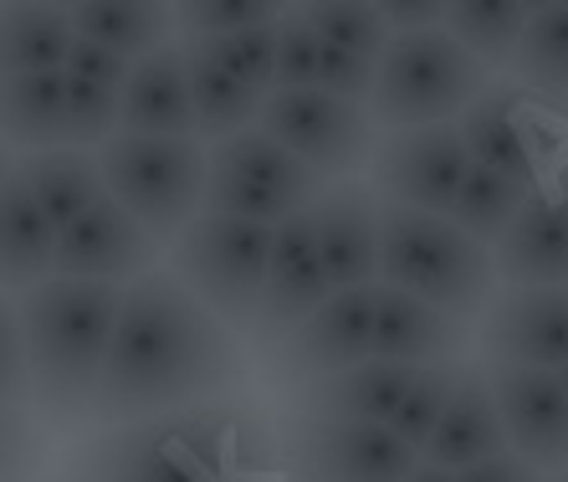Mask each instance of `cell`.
I'll list each match as a JSON object with an SVG mask.
<instances>
[{"label": "cell", "instance_id": "ee69618b", "mask_svg": "<svg viewBox=\"0 0 568 482\" xmlns=\"http://www.w3.org/2000/svg\"><path fill=\"white\" fill-rule=\"evenodd\" d=\"M405 482H450V472H440V468H425V462H420V468H415Z\"/></svg>", "mask_w": 568, "mask_h": 482}, {"label": "cell", "instance_id": "bcb514c9", "mask_svg": "<svg viewBox=\"0 0 568 482\" xmlns=\"http://www.w3.org/2000/svg\"><path fill=\"white\" fill-rule=\"evenodd\" d=\"M558 390H564V395H568V364H564V370H558Z\"/></svg>", "mask_w": 568, "mask_h": 482}, {"label": "cell", "instance_id": "8992f818", "mask_svg": "<svg viewBox=\"0 0 568 482\" xmlns=\"http://www.w3.org/2000/svg\"><path fill=\"white\" fill-rule=\"evenodd\" d=\"M266 257H272V227L195 215L170 241V278L221 323L225 334L231 329L252 334L266 282Z\"/></svg>", "mask_w": 568, "mask_h": 482}, {"label": "cell", "instance_id": "4dcf8cb0", "mask_svg": "<svg viewBox=\"0 0 568 482\" xmlns=\"http://www.w3.org/2000/svg\"><path fill=\"white\" fill-rule=\"evenodd\" d=\"M523 27H528V6H513V0H456V6H446V21H440V31L487 72L513 68Z\"/></svg>", "mask_w": 568, "mask_h": 482}, {"label": "cell", "instance_id": "7dc6e473", "mask_svg": "<svg viewBox=\"0 0 568 482\" xmlns=\"http://www.w3.org/2000/svg\"><path fill=\"white\" fill-rule=\"evenodd\" d=\"M558 482H568V472H564V478H558Z\"/></svg>", "mask_w": 568, "mask_h": 482}, {"label": "cell", "instance_id": "ba28073f", "mask_svg": "<svg viewBox=\"0 0 568 482\" xmlns=\"http://www.w3.org/2000/svg\"><path fill=\"white\" fill-rule=\"evenodd\" d=\"M256 134H266L317 180H358L374 160L379 129L358 103L303 88V93H266L256 113Z\"/></svg>", "mask_w": 568, "mask_h": 482}, {"label": "cell", "instance_id": "d6a6232c", "mask_svg": "<svg viewBox=\"0 0 568 482\" xmlns=\"http://www.w3.org/2000/svg\"><path fill=\"white\" fill-rule=\"evenodd\" d=\"M323 47H338V52H354L364 62H379V52L389 47V31H384L379 11L374 6H297Z\"/></svg>", "mask_w": 568, "mask_h": 482}, {"label": "cell", "instance_id": "e0dca14e", "mask_svg": "<svg viewBox=\"0 0 568 482\" xmlns=\"http://www.w3.org/2000/svg\"><path fill=\"white\" fill-rule=\"evenodd\" d=\"M313 211V205H307ZM297 211L282 227H272V257H266V282H262V303H256L252 339L256 344H277L287 339L307 313L333 293L317 262V241H313V215Z\"/></svg>", "mask_w": 568, "mask_h": 482}, {"label": "cell", "instance_id": "d590c367", "mask_svg": "<svg viewBox=\"0 0 568 482\" xmlns=\"http://www.w3.org/2000/svg\"><path fill=\"white\" fill-rule=\"evenodd\" d=\"M277 62H272V93H303V88H317V52H323V41L307 31L303 11L292 6V11L277 16Z\"/></svg>", "mask_w": 568, "mask_h": 482}, {"label": "cell", "instance_id": "7a4b0ae2", "mask_svg": "<svg viewBox=\"0 0 568 482\" xmlns=\"http://www.w3.org/2000/svg\"><path fill=\"white\" fill-rule=\"evenodd\" d=\"M119 298L123 288H113V282L41 278L16 303L31 401L52 421H88L93 415L98 370H103L108 339H113Z\"/></svg>", "mask_w": 568, "mask_h": 482}, {"label": "cell", "instance_id": "277c9868", "mask_svg": "<svg viewBox=\"0 0 568 482\" xmlns=\"http://www.w3.org/2000/svg\"><path fill=\"white\" fill-rule=\"evenodd\" d=\"M487 82L491 72L471 62L440 27L410 31V37H389V47L379 52L364 113L374 129H389V134L436 129V123L462 119Z\"/></svg>", "mask_w": 568, "mask_h": 482}, {"label": "cell", "instance_id": "b9f144b4", "mask_svg": "<svg viewBox=\"0 0 568 482\" xmlns=\"http://www.w3.org/2000/svg\"><path fill=\"white\" fill-rule=\"evenodd\" d=\"M384 21V31L389 37H410V31H436L440 21H446V6H430V0H384V6H374Z\"/></svg>", "mask_w": 568, "mask_h": 482}, {"label": "cell", "instance_id": "2e32d148", "mask_svg": "<svg viewBox=\"0 0 568 482\" xmlns=\"http://www.w3.org/2000/svg\"><path fill=\"white\" fill-rule=\"evenodd\" d=\"M487 360L558 375L568 364V288H507L481 313Z\"/></svg>", "mask_w": 568, "mask_h": 482}, {"label": "cell", "instance_id": "836d02e7", "mask_svg": "<svg viewBox=\"0 0 568 482\" xmlns=\"http://www.w3.org/2000/svg\"><path fill=\"white\" fill-rule=\"evenodd\" d=\"M456 364H462V360H456ZM456 364H425V370H415L410 390L399 395L395 415H389V431H395V436L410 446L415 456H420L425 436L436 431L440 411H446V395H450V380H456Z\"/></svg>", "mask_w": 568, "mask_h": 482}, {"label": "cell", "instance_id": "f6af8a7d", "mask_svg": "<svg viewBox=\"0 0 568 482\" xmlns=\"http://www.w3.org/2000/svg\"><path fill=\"white\" fill-rule=\"evenodd\" d=\"M6 174H11V154H6V149H0V180H6Z\"/></svg>", "mask_w": 568, "mask_h": 482}, {"label": "cell", "instance_id": "7c38bea8", "mask_svg": "<svg viewBox=\"0 0 568 482\" xmlns=\"http://www.w3.org/2000/svg\"><path fill=\"white\" fill-rule=\"evenodd\" d=\"M491 405L503 421L507 452L528 462L532 472H568V395L558 390V375L528 370V364L487 360Z\"/></svg>", "mask_w": 568, "mask_h": 482}, {"label": "cell", "instance_id": "ac0fdd59", "mask_svg": "<svg viewBox=\"0 0 568 482\" xmlns=\"http://www.w3.org/2000/svg\"><path fill=\"white\" fill-rule=\"evenodd\" d=\"M313 241L317 262L333 293L348 288H374L379 268V201L364 180H333L313 201Z\"/></svg>", "mask_w": 568, "mask_h": 482}, {"label": "cell", "instance_id": "9a60e30c", "mask_svg": "<svg viewBox=\"0 0 568 482\" xmlns=\"http://www.w3.org/2000/svg\"><path fill=\"white\" fill-rule=\"evenodd\" d=\"M154 262H159V247L108 195H98L78 221H67L52 237V278L129 288L133 278L154 272Z\"/></svg>", "mask_w": 568, "mask_h": 482}, {"label": "cell", "instance_id": "4fadbf2b", "mask_svg": "<svg viewBox=\"0 0 568 482\" xmlns=\"http://www.w3.org/2000/svg\"><path fill=\"white\" fill-rule=\"evenodd\" d=\"M369 329H374V288H348L328 293L307 313L287 339L266 349V370L277 380H328L338 370L369 360Z\"/></svg>", "mask_w": 568, "mask_h": 482}, {"label": "cell", "instance_id": "d6986e66", "mask_svg": "<svg viewBox=\"0 0 568 482\" xmlns=\"http://www.w3.org/2000/svg\"><path fill=\"white\" fill-rule=\"evenodd\" d=\"M503 452H507V436H503V421H497V405H491L487 364L462 360L456 380H450L446 411H440L436 431L420 446V462L440 472H462L471 462H487V456H503Z\"/></svg>", "mask_w": 568, "mask_h": 482}, {"label": "cell", "instance_id": "4316f807", "mask_svg": "<svg viewBox=\"0 0 568 482\" xmlns=\"http://www.w3.org/2000/svg\"><path fill=\"white\" fill-rule=\"evenodd\" d=\"M16 174L27 180L31 201H37L41 221L52 231H62L67 221H78L88 205L103 195V180H98L93 154L82 149H47V154H21L11 160Z\"/></svg>", "mask_w": 568, "mask_h": 482}, {"label": "cell", "instance_id": "9c48e42d", "mask_svg": "<svg viewBox=\"0 0 568 482\" xmlns=\"http://www.w3.org/2000/svg\"><path fill=\"white\" fill-rule=\"evenodd\" d=\"M466 160L456 123H436V129H405V134H384L374 144L369 180L379 205H399V211L420 215H450L456 195L466 185Z\"/></svg>", "mask_w": 568, "mask_h": 482}, {"label": "cell", "instance_id": "60d3db41", "mask_svg": "<svg viewBox=\"0 0 568 482\" xmlns=\"http://www.w3.org/2000/svg\"><path fill=\"white\" fill-rule=\"evenodd\" d=\"M62 78H78V82H93V88H113L119 93L123 78H129V62H119V57L93 47V41L72 37V47L62 57Z\"/></svg>", "mask_w": 568, "mask_h": 482}, {"label": "cell", "instance_id": "7402d4cb", "mask_svg": "<svg viewBox=\"0 0 568 482\" xmlns=\"http://www.w3.org/2000/svg\"><path fill=\"white\" fill-rule=\"evenodd\" d=\"M410 364H384L364 360L354 370H338L328 380H307L297 390V411L323 415V421H364V426H389L399 395L410 390Z\"/></svg>", "mask_w": 568, "mask_h": 482}, {"label": "cell", "instance_id": "ffe728a7", "mask_svg": "<svg viewBox=\"0 0 568 482\" xmlns=\"http://www.w3.org/2000/svg\"><path fill=\"white\" fill-rule=\"evenodd\" d=\"M471 329L446 313L425 309L415 298L395 293V288H379L374 282V329H369V360L384 364H410V370H425V364H456L462 360Z\"/></svg>", "mask_w": 568, "mask_h": 482}, {"label": "cell", "instance_id": "52a82bcc", "mask_svg": "<svg viewBox=\"0 0 568 482\" xmlns=\"http://www.w3.org/2000/svg\"><path fill=\"white\" fill-rule=\"evenodd\" d=\"M323 195V180L277 149L266 134L246 129L236 139L205 149V195L200 215L221 221H252V227H282L287 215L307 211Z\"/></svg>", "mask_w": 568, "mask_h": 482}, {"label": "cell", "instance_id": "5b68a950", "mask_svg": "<svg viewBox=\"0 0 568 482\" xmlns=\"http://www.w3.org/2000/svg\"><path fill=\"white\" fill-rule=\"evenodd\" d=\"M93 164L103 195L154 247H170L200 215V195H205V144L200 139L113 134L93 149Z\"/></svg>", "mask_w": 568, "mask_h": 482}, {"label": "cell", "instance_id": "1f68e13d", "mask_svg": "<svg viewBox=\"0 0 568 482\" xmlns=\"http://www.w3.org/2000/svg\"><path fill=\"white\" fill-rule=\"evenodd\" d=\"M277 27V21H272ZM256 27V31H236V37H185L180 47L236 78L241 88H252L256 98L272 93V62H277V31Z\"/></svg>", "mask_w": 568, "mask_h": 482}, {"label": "cell", "instance_id": "44dd1931", "mask_svg": "<svg viewBox=\"0 0 568 482\" xmlns=\"http://www.w3.org/2000/svg\"><path fill=\"white\" fill-rule=\"evenodd\" d=\"M119 134L133 139H195L190 82L180 41L159 47L154 57L133 62L119 88Z\"/></svg>", "mask_w": 568, "mask_h": 482}, {"label": "cell", "instance_id": "30bf717a", "mask_svg": "<svg viewBox=\"0 0 568 482\" xmlns=\"http://www.w3.org/2000/svg\"><path fill=\"white\" fill-rule=\"evenodd\" d=\"M456 134H462L466 160L481 164V170L542 180L564 160V139L548 129L542 108L517 82H487L476 93V103L456 119Z\"/></svg>", "mask_w": 568, "mask_h": 482}, {"label": "cell", "instance_id": "cb8c5ba5", "mask_svg": "<svg viewBox=\"0 0 568 482\" xmlns=\"http://www.w3.org/2000/svg\"><path fill=\"white\" fill-rule=\"evenodd\" d=\"M67 27L72 37L93 41L119 62H144L159 47L174 41V11L170 6H119V0H88V6H67Z\"/></svg>", "mask_w": 568, "mask_h": 482}, {"label": "cell", "instance_id": "ab89813d", "mask_svg": "<svg viewBox=\"0 0 568 482\" xmlns=\"http://www.w3.org/2000/svg\"><path fill=\"white\" fill-rule=\"evenodd\" d=\"M31 468H37V431L27 411L0 405V482H27Z\"/></svg>", "mask_w": 568, "mask_h": 482}, {"label": "cell", "instance_id": "d4e9b609", "mask_svg": "<svg viewBox=\"0 0 568 482\" xmlns=\"http://www.w3.org/2000/svg\"><path fill=\"white\" fill-rule=\"evenodd\" d=\"M0 149H67L62 129V72H27V78H0Z\"/></svg>", "mask_w": 568, "mask_h": 482}, {"label": "cell", "instance_id": "603a6c76", "mask_svg": "<svg viewBox=\"0 0 568 482\" xmlns=\"http://www.w3.org/2000/svg\"><path fill=\"white\" fill-rule=\"evenodd\" d=\"M52 237L57 231L41 221L27 180L11 174L0 180V293H27L41 278H52Z\"/></svg>", "mask_w": 568, "mask_h": 482}, {"label": "cell", "instance_id": "6da1fadb", "mask_svg": "<svg viewBox=\"0 0 568 482\" xmlns=\"http://www.w3.org/2000/svg\"><path fill=\"white\" fill-rule=\"evenodd\" d=\"M236 344L170 272L133 278L98 370L93 421L185 411L236 380Z\"/></svg>", "mask_w": 568, "mask_h": 482}, {"label": "cell", "instance_id": "f35d334b", "mask_svg": "<svg viewBox=\"0 0 568 482\" xmlns=\"http://www.w3.org/2000/svg\"><path fill=\"white\" fill-rule=\"evenodd\" d=\"M369 88H374V62H364L354 52H338V47L317 52V93L364 108L369 103Z\"/></svg>", "mask_w": 568, "mask_h": 482}, {"label": "cell", "instance_id": "83f0119b", "mask_svg": "<svg viewBox=\"0 0 568 482\" xmlns=\"http://www.w3.org/2000/svg\"><path fill=\"white\" fill-rule=\"evenodd\" d=\"M67 47V6H0V78L62 72Z\"/></svg>", "mask_w": 568, "mask_h": 482}, {"label": "cell", "instance_id": "f546056e", "mask_svg": "<svg viewBox=\"0 0 568 482\" xmlns=\"http://www.w3.org/2000/svg\"><path fill=\"white\" fill-rule=\"evenodd\" d=\"M532 185H538V180H528V174H503V170H481V164H471L462 195H456V205H450L446 221L462 231V237H471L476 247H487L491 252L497 237L513 227V215L523 211V201L532 195Z\"/></svg>", "mask_w": 568, "mask_h": 482}, {"label": "cell", "instance_id": "8d00e7d4", "mask_svg": "<svg viewBox=\"0 0 568 482\" xmlns=\"http://www.w3.org/2000/svg\"><path fill=\"white\" fill-rule=\"evenodd\" d=\"M277 6H262V0H236V6H215V0H200V6H180L174 11V27L185 37H236V31H256L277 21Z\"/></svg>", "mask_w": 568, "mask_h": 482}, {"label": "cell", "instance_id": "7bdbcfd3", "mask_svg": "<svg viewBox=\"0 0 568 482\" xmlns=\"http://www.w3.org/2000/svg\"><path fill=\"white\" fill-rule=\"evenodd\" d=\"M450 482H542V478L528 462H517L513 452H503V456H487V462H471V468L450 472Z\"/></svg>", "mask_w": 568, "mask_h": 482}, {"label": "cell", "instance_id": "74e56055", "mask_svg": "<svg viewBox=\"0 0 568 482\" xmlns=\"http://www.w3.org/2000/svg\"><path fill=\"white\" fill-rule=\"evenodd\" d=\"M0 405L6 411H27L31 405V375H27V349H21V323L16 303L0 293Z\"/></svg>", "mask_w": 568, "mask_h": 482}, {"label": "cell", "instance_id": "3957f363", "mask_svg": "<svg viewBox=\"0 0 568 482\" xmlns=\"http://www.w3.org/2000/svg\"><path fill=\"white\" fill-rule=\"evenodd\" d=\"M374 282L395 288V293L415 298V303L446 313L456 323L481 319L491 293H497L487 247L462 237L446 215L399 211V205H379V268H374Z\"/></svg>", "mask_w": 568, "mask_h": 482}, {"label": "cell", "instance_id": "e575fe53", "mask_svg": "<svg viewBox=\"0 0 568 482\" xmlns=\"http://www.w3.org/2000/svg\"><path fill=\"white\" fill-rule=\"evenodd\" d=\"M62 129L67 149L93 154L98 144L119 134V93L113 88H93V82L62 78Z\"/></svg>", "mask_w": 568, "mask_h": 482}, {"label": "cell", "instance_id": "5bb4252c", "mask_svg": "<svg viewBox=\"0 0 568 482\" xmlns=\"http://www.w3.org/2000/svg\"><path fill=\"white\" fill-rule=\"evenodd\" d=\"M491 272L507 288H568V154L532 185L513 227L497 237Z\"/></svg>", "mask_w": 568, "mask_h": 482}, {"label": "cell", "instance_id": "8fae6325", "mask_svg": "<svg viewBox=\"0 0 568 482\" xmlns=\"http://www.w3.org/2000/svg\"><path fill=\"white\" fill-rule=\"evenodd\" d=\"M420 456L389 426L297 415L287 436V472L297 482H405Z\"/></svg>", "mask_w": 568, "mask_h": 482}, {"label": "cell", "instance_id": "f1b7e54d", "mask_svg": "<svg viewBox=\"0 0 568 482\" xmlns=\"http://www.w3.org/2000/svg\"><path fill=\"white\" fill-rule=\"evenodd\" d=\"M185 52V47H180ZM185 82H190V113H195V139L200 144H221L246 129H256L262 98L252 88H241L236 78H225L215 62L185 52Z\"/></svg>", "mask_w": 568, "mask_h": 482}, {"label": "cell", "instance_id": "484cf974", "mask_svg": "<svg viewBox=\"0 0 568 482\" xmlns=\"http://www.w3.org/2000/svg\"><path fill=\"white\" fill-rule=\"evenodd\" d=\"M513 72L532 103L568 119V6H528Z\"/></svg>", "mask_w": 568, "mask_h": 482}]
</instances>
